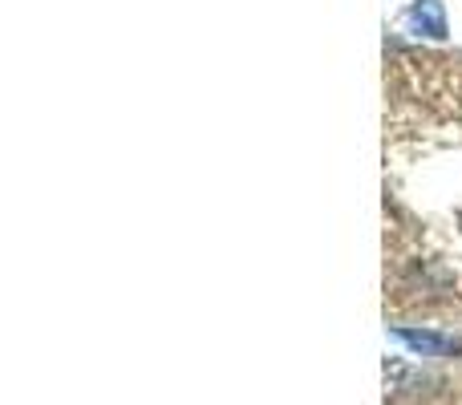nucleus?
I'll return each instance as SVG.
<instances>
[{
  "label": "nucleus",
  "mask_w": 462,
  "mask_h": 405,
  "mask_svg": "<svg viewBox=\"0 0 462 405\" xmlns=\"http://www.w3.org/2000/svg\"><path fill=\"white\" fill-rule=\"evenodd\" d=\"M385 292L462 312V57L385 65Z\"/></svg>",
  "instance_id": "obj_1"
}]
</instances>
